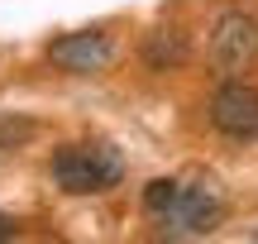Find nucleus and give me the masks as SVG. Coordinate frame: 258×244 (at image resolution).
Returning a JSON list of instances; mask_svg holds the SVG:
<instances>
[{"mask_svg": "<svg viewBox=\"0 0 258 244\" xmlns=\"http://www.w3.org/2000/svg\"><path fill=\"white\" fill-rule=\"evenodd\" d=\"M186 57H191V43H186V34H182V29H153V34L144 38V63L153 67V72L182 67Z\"/></svg>", "mask_w": 258, "mask_h": 244, "instance_id": "423d86ee", "label": "nucleus"}, {"mask_svg": "<svg viewBox=\"0 0 258 244\" xmlns=\"http://www.w3.org/2000/svg\"><path fill=\"white\" fill-rule=\"evenodd\" d=\"M48 57H53L57 67H67V72H101V67H110L115 43L101 29H82V34L53 38V43H48Z\"/></svg>", "mask_w": 258, "mask_h": 244, "instance_id": "39448f33", "label": "nucleus"}, {"mask_svg": "<svg viewBox=\"0 0 258 244\" xmlns=\"http://www.w3.org/2000/svg\"><path fill=\"white\" fill-rule=\"evenodd\" d=\"M124 177V153L105 139H86V144H62L53 153V182L67 197H96V192L120 187Z\"/></svg>", "mask_w": 258, "mask_h": 244, "instance_id": "f257e3e1", "label": "nucleus"}, {"mask_svg": "<svg viewBox=\"0 0 258 244\" xmlns=\"http://www.w3.org/2000/svg\"><path fill=\"white\" fill-rule=\"evenodd\" d=\"M211 57H215L220 72H244L258 57V19L244 15V10L220 15L215 19V34H211Z\"/></svg>", "mask_w": 258, "mask_h": 244, "instance_id": "7ed1b4c3", "label": "nucleus"}, {"mask_svg": "<svg viewBox=\"0 0 258 244\" xmlns=\"http://www.w3.org/2000/svg\"><path fill=\"white\" fill-rule=\"evenodd\" d=\"M24 139H34V120L0 115V149H10V144H24Z\"/></svg>", "mask_w": 258, "mask_h": 244, "instance_id": "6e6552de", "label": "nucleus"}, {"mask_svg": "<svg viewBox=\"0 0 258 244\" xmlns=\"http://www.w3.org/2000/svg\"><path fill=\"white\" fill-rule=\"evenodd\" d=\"M19 235V225H15V220H10L5 216V211H0V244H10V239H15Z\"/></svg>", "mask_w": 258, "mask_h": 244, "instance_id": "1a4fd4ad", "label": "nucleus"}, {"mask_svg": "<svg viewBox=\"0 0 258 244\" xmlns=\"http://www.w3.org/2000/svg\"><path fill=\"white\" fill-rule=\"evenodd\" d=\"M225 216V192L215 177L206 172H191V177H177V192L163 211H158V230L167 239H196V235H211Z\"/></svg>", "mask_w": 258, "mask_h": 244, "instance_id": "f03ea898", "label": "nucleus"}, {"mask_svg": "<svg viewBox=\"0 0 258 244\" xmlns=\"http://www.w3.org/2000/svg\"><path fill=\"white\" fill-rule=\"evenodd\" d=\"M172 192H177V177H153L144 187V211H148V216H158V211L172 201Z\"/></svg>", "mask_w": 258, "mask_h": 244, "instance_id": "0eeeda50", "label": "nucleus"}, {"mask_svg": "<svg viewBox=\"0 0 258 244\" xmlns=\"http://www.w3.org/2000/svg\"><path fill=\"white\" fill-rule=\"evenodd\" d=\"M253 239H258V230H253Z\"/></svg>", "mask_w": 258, "mask_h": 244, "instance_id": "9d476101", "label": "nucleus"}, {"mask_svg": "<svg viewBox=\"0 0 258 244\" xmlns=\"http://www.w3.org/2000/svg\"><path fill=\"white\" fill-rule=\"evenodd\" d=\"M211 125L225 139H258V91L249 82H225L211 96Z\"/></svg>", "mask_w": 258, "mask_h": 244, "instance_id": "20e7f679", "label": "nucleus"}]
</instances>
